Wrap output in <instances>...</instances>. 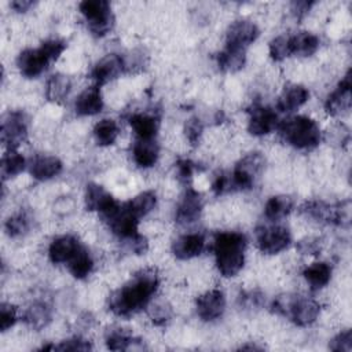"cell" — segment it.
Returning a JSON list of instances; mask_svg holds the SVG:
<instances>
[{"label": "cell", "instance_id": "obj_1", "mask_svg": "<svg viewBox=\"0 0 352 352\" xmlns=\"http://www.w3.org/2000/svg\"><path fill=\"white\" fill-rule=\"evenodd\" d=\"M158 287L154 271H142L110 297V311L118 316H129L144 308Z\"/></svg>", "mask_w": 352, "mask_h": 352}, {"label": "cell", "instance_id": "obj_2", "mask_svg": "<svg viewBox=\"0 0 352 352\" xmlns=\"http://www.w3.org/2000/svg\"><path fill=\"white\" fill-rule=\"evenodd\" d=\"M245 235L235 231L219 232L213 241L216 265L223 276H235L245 264Z\"/></svg>", "mask_w": 352, "mask_h": 352}, {"label": "cell", "instance_id": "obj_3", "mask_svg": "<svg viewBox=\"0 0 352 352\" xmlns=\"http://www.w3.org/2000/svg\"><path fill=\"white\" fill-rule=\"evenodd\" d=\"M279 133L286 143L298 150L315 148L322 139L319 125L309 117L296 116L279 124Z\"/></svg>", "mask_w": 352, "mask_h": 352}, {"label": "cell", "instance_id": "obj_4", "mask_svg": "<svg viewBox=\"0 0 352 352\" xmlns=\"http://www.w3.org/2000/svg\"><path fill=\"white\" fill-rule=\"evenodd\" d=\"M275 312L287 316L297 326H309L316 320L320 312L318 301L304 296H279L274 300Z\"/></svg>", "mask_w": 352, "mask_h": 352}, {"label": "cell", "instance_id": "obj_5", "mask_svg": "<svg viewBox=\"0 0 352 352\" xmlns=\"http://www.w3.org/2000/svg\"><path fill=\"white\" fill-rule=\"evenodd\" d=\"M80 11L88 22L89 30L95 36L106 34L113 25L110 4L104 0H84L80 3Z\"/></svg>", "mask_w": 352, "mask_h": 352}, {"label": "cell", "instance_id": "obj_6", "mask_svg": "<svg viewBox=\"0 0 352 352\" xmlns=\"http://www.w3.org/2000/svg\"><path fill=\"white\" fill-rule=\"evenodd\" d=\"M264 165V158L260 153H252L243 157L234 168L232 173H230V184L231 191H242L252 188L256 176L260 173Z\"/></svg>", "mask_w": 352, "mask_h": 352}, {"label": "cell", "instance_id": "obj_7", "mask_svg": "<svg viewBox=\"0 0 352 352\" xmlns=\"http://www.w3.org/2000/svg\"><path fill=\"white\" fill-rule=\"evenodd\" d=\"M257 246L263 253L275 254L285 250L292 242L290 231L283 226H264L256 231Z\"/></svg>", "mask_w": 352, "mask_h": 352}, {"label": "cell", "instance_id": "obj_8", "mask_svg": "<svg viewBox=\"0 0 352 352\" xmlns=\"http://www.w3.org/2000/svg\"><path fill=\"white\" fill-rule=\"evenodd\" d=\"M85 206L88 210L100 213L104 220H110L121 208L114 197L99 184H88L85 190Z\"/></svg>", "mask_w": 352, "mask_h": 352}, {"label": "cell", "instance_id": "obj_9", "mask_svg": "<svg viewBox=\"0 0 352 352\" xmlns=\"http://www.w3.org/2000/svg\"><path fill=\"white\" fill-rule=\"evenodd\" d=\"M28 121L22 111H10L1 122V140L8 150H15L26 138Z\"/></svg>", "mask_w": 352, "mask_h": 352}, {"label": "cell", "instance_id": "obj_10", "mask_svg": "<svg viewBox=\"0 0 352 352\" xmlns=\"http://www.w3.org/2000/svg\"><path fill=\"white\" fill-rule=\"evenodd\" d=\"M301 209L307 216L323 223L342 224V221L349 217L348 208H344L342 205H329L320 201L305 202Z\"/></svg>", "mask_w": 352, "mask_h": 352}, {"label": "cell", "instance_id": "obj_11", "mask_svg": "<svg viewBox=\"0 0 352 352\" xmlns=\"http://www.w3.org/2000/svg\"><path fill=\"white\" fill-rule=\"evenodd\" d=\"M51 59L41 47L23 50L16 59V65L25 77L33 78L40 76L48 66Z\"/></svg>", "mask_w": 352, "mask_h": 352}, {"label": "cell", "instance_id": "obj_12", "mask_svg": "<svg viewBox=\"0 0 352 352\" xmlns=\"http://www.w3.org/2000/svg\"><path fill=\"white\" fill-rule=\"evenodd\" d=\"M276 126H278V116L271 107L256 104L249 111L248 129L252 135L264 136L272 132Z\"/></svg>", "mask_w": 352, "mask_h": 352}, {"label": "cell", "instance_id": "obj_13", "mask_svg": "<svg viewBox=\"0 0 352 352\" xmlns=\"http://www.w3.org/2000/svg\"><path fill=\"white\" fill-rule=\"evenodd\" d=\"M226 308V298L221 290L213 289L197 298V314L205 322L220 318Z\"/></svg>", "mask_w": 352, "mask_h": 352}, {"label": "cell", "instance_id": "obj_14", "mask_svg": "<svg viewBox=\"0 0 352 352\" xmlns=\"http://www.w3.org/2000/svg\"><path fill=\"white\" fill-rule=\"evenodd\" d=\"M258 33L260 30L256 23L248 19H238L230 25L226 36V44L245 50L258 37Z\"/></svg>", "mask_w": 352, "mask_h": 352}, {"label": "cell", "instance_id": "obj_15", "mask_svg": "<svg viewBox=\"0 0 352 352\" xmlns=\"http://www.w3.org/2000/svg\"><path fill=\"white\" fill-rule=\"evenodd\" d=\"M125 69V59L122 56L117 54H109L96 62L91 72V76L95 80L96 85H100L118 77Z\"/></svg>", "mask_w": 352, "mask_h": 352}, {"label": "cell", "instance_id": "obj_16", "mask_svg": "<svg viewBox=\"0 0 352 352\" xmlns=\"http://www.w3.org/2000/svg\"><path fill=\"white\" fill-rule=\"evenodd\" d=\"M202 210V198L198 191L188 187L176 208V221L179 224H191L199 219Z\"/></svg>", "mask_w": 352, "mask_h": 352}, {"label": "cell", "instance_id": "obj_17", "mask_svg": "<svg viewBox=\"0 0 352 352\" xmlns=\"http://www.w3.org/2000/svg\"><path fill=\"white\" fill-rule=\"evenodd\" d=\"M324 107L331 116H340L351 109V72L340 81L338 87L327 96Z\"/></svg>", "mask_w": 352, "mask_h": 352}, {"label": "cell", "instance_id": "obj_18", "mask_svg": "<svg viewBox=\"0 0 352 352\" xmlns=\"http://www.w3.org/2000/svg\"><path fill=\"white\" fill-rule=\"evenodd\" d=\"M205 249V236L201 232H188L180 235L172 245L173 254L180 260L197 257Z\"/></svg>", "mask_w": 352, "mask_h": 352}, {"label": "cell", "instance_id": "obj_19", "mask_svg": "<svg viewBox=\"0 0 352 352\" xmlns=\"http://www.w3.org/2000/svg\"><path fill=\"white\" fill-rule=\"evenodd\" d=\"M80 248V242L73 235H62L51 242L48 248V256L50 260L55 264L69 263Z\"/></svg>", "mask_w": 352, "mask_h": 352}, {"label": "cell", "instance_id": "obj_20", "mask_svg": "<svg viewBox=\"0 0 352 352\" xmlns=\"http://www.w3.org/2000/svg\"><path fill=\"white\" fill-rule=\"evenodd\" d=\"M76 113L80 116H95L103 109V99L99 89V85H92L85 88L74 103Z\"/></svg>", "mask_w": 352, "mask_h": 352}, {"label": "cell", "instance_id": "obj_21", "mask_svg": "<svg viewBox=\"0 0 352 352\" xmlns=\"http://www.w3.org/2000/svg\"><path fill=\"white\" fill-rule=\"evenodd\" d=\"M29 170L34 179L48 180L60 173L62 162L54 155H36L29 164Z\"/></svg>", "mask_w": 352, "mask_h": 352}, {"label": "cell", "instance_id": "obj_22", "mask_svg": "<svg viewBox=\"0 0 352 352\" xmlns=\"http://www.w3.org/2000/svg\"><path fill=\"white\" fill-rule=\"evenodd\" d=\"M309 98V92L304 85L292 84L286 87L278 98L279 111H293L301 107Z\"/></svg>", "mask_w": 352, "mask_h": 352}, {"label": "cell", "instance_id": "obj_23", "mask_svg": "<svg viewBox=\"0 0 352 352\" xmlns=\"http://www.w3.org/2000/svg\"><path fill=\"white\" fill-rule=\"evenodd\" d=\"M133 161L140 168L153 166L160 155V147L154 139H138L132 148Z\"/></svg>", "mask_w": 352, "mask_h": 352}, {"label": "cell", "instance_id": "obj_24", "mask_svg": "<svg viewBox=\"0 0 352 352\" xmlns=\"http://www.w3.org/2000/svg\"><path fill=\"white\" fill-rule=\"evenodd\" d=\"M290 55L309 56L319 48V38L311 32H300L289 36Z\"/></svg>", "mask_w": 352, "mask_h": 352}, {"label": "cell", "instance_id": "obj_25", "mask_svg": "<svg viewBox=\"0 0 352 352\" xmlns=\"http://www.w3.org/2000/svg\"><path fill=\"white\" fill-rule=\"evenodd\" d=\"M129 125L138 139H154L158 131V118L153 114L136 113L129 117Z\"/></svg>", "mask_w": 352, "mask_h": 352}, {"label": "cell", "instance_id": "obj_26", "mask_svg": "<svg viewBox=\"0 0 352 352\" xmlns=\"http://www.w3.org/2000/svg\"><path fill=\"white\" fill-rule=\"evenodd\" d=\"M245 60H246V55L243 48H238L227 44L224 50L220 51V54L217 55V65L224 72L241 70L245 65Z\"/></svg>", "mask_w": 352, "mask_h": 352}, {"label": "cell", "instance_id": "obj_27", "mask_svg": "<svg viewBox=\"0 0 352 352\" xmlns=\"http://www.w3.org/2000/svg\"><path fill=\"white\" fill-rule=\"evenodd\" d=\"M302 276L312 289H322L330 282L331 267L324 261L312 263L304 268Z\"/></svg>", "mask_w": 352, "mask_h": 352}, {"label": "cell", "instance_id": "obj_28", "mask_svg": "<svg viewBox=\"0 0 352 352\" xmlns=\"http://www.w3.org/2000/svg\"><path fill=\"white\" fill-rule=\"evenodd\" d=\"M293 208V199L287 195L271 197L264 206V216L270 221H278L287 216Z\"/></svg>", "mask_w": 352, "mask_h": 352}, {"label": "cell", "instance_id": "obj_29", "mask_svg": "<svg viewBox=\"0 0 352 352\" xmlns=\"http://www.w3.org/2000/svg\"><path fill=\"white\" fill-rule=\"evenodd\" d=\"M157 204V197L153 191H143L138 194L135 198L124 204V208L131 212L138 219L144 217L147 213H150Z\"/></svg>", "mask_w": 352, "mask_h": 352}, {"label": "cell", "instance_id": "obj_30", "mask_svg": "<svg viewBox=\"0 0 352 352\" xmlns=\"http://www.w3.org/2000/svg\"><path fill=\"white\" fill-rule=\"evenodd\" d=\"M72 88L70 78L65 74H54L48 78L45 87V96L51 102H60L63 100Z\"/></svg>", "mask_w": 352, "mask_h": 352}, {"label": "cell", "instance_id": "obj_31", "mask_svg": "<svg viewBox=\"0 0 352 352\" xmlns=\"http://www.w3.org/2000/svg\"><path fill=\"white\" fill-rule=\"evenodd\" d=\"M67 268L70 274L77 279L88 276L94 268V260L89 252L84 246H81L78 252L73 256V258L67 263Z\"/></svg>", "mask_w": 352, "mask_h": 352}, {"label": "cell", "instance_id": "obj_32", "mask_svg": "<svg viewBox=\"0 0 352 352\" xmlns=\"http://www.w3.org/2000/svg\"><path fill=\"white\" fill-rule=\"evenodd\" d=\"M120 128L117 122L111 118H103L100 120L95 128H94V136L98 144L100 146H110L116 142L118 138Z\"/></svg>", "mask_w": 352, "mask_h": 352}, {"label": "cell", "instance_id": "obj_33", "mask_svg": "<svg viewBox=\"0 0 352 352\" xmlns=\"http://www.w3.org/2000/svg\"><path fill=\"white\" fill-rule=\"evenodd\" d=\"M25 320L33 329L45 327L51 320V309L44 302H34L26 309Z\"/></svg>", "mask_w": 352, "mask_h": 352}, {"label": "cell", "instance_id": "obj_34", "mask_svg": "<svg viewBox=\"0 0 352 352\" xmlns=\"http://www.w3.org/2000/svg\"><path fill=\"white\" fill-rule=\"evenodd\" d=\"M26 161L16 150H8L1 158V175L4 179L16 176L25 169Z\"/></svg>", "mask_w": 352, "mask_h": 352}, {"label": "cell", "instance_id": "obj_35", "mask_svg": "<svg viewBox=\"0 0 352 352\" xmlns=\"http://www.w3.org/2000/svg\"><path fill=\"white\" fill-rule=\"evenodd\" d=\"M132 342H133V337L120 329L110 330L106 336V345L111 351L128 349L132 345Z\"/></svg>", "mask_w": 352, "mask_h": 352}, {"label": "cell", "instance_id": "obj_36", "mask_svg": "<svg viewBox=\"0 0 352 352\" xmlns=\"http://www.w3.org/2000/svg\"><path fill=\"white\" fill-rule=\"evenodd\" d=\"M28 228H29V221L23 212H18V213L10 216L8 220L6 221V231L12 238L25 234L28 231Z\"/></svg>", "mask_w": 352, "mask_h": 352}, {"label": "cell", "instance_id": "obj_37", "mask_svg": "<svg viewBox=\"0 0 352 352\" xmlns=\"http://www.w3.org/2000/svg\"><path fill=\"white\" fill-rule=\"evenodd\" d=\"M270 55L274 60H283L285 58L290 56L289 36L282 34L272 38L270 43Z\"/></svg>", "mask_w": 352, "mask_h": 352}, {"label": "cell", "instance_id": "obj_38", "mask_svg": "<svg viewBox=\"0 0 352 352\" xmlns=\"http://www.w3.org/2000/svg\"><path fill=\"white\" fill-rule=\"evenodd\" d=\"M330 349L337 352H351L352 351V333L351 330H344L338 333L330 342Z\"/></svg>", "mask_w": 352, "mask_h": 352}, {"label": "cell", "instance_id": "obj_39", "mask_svg": "<svg viewBox=\"0 0 352 352\" xmlns=\"http://www.w3.org/2000/svg\"><path fill=\"white\" fill-rule=\"evenodd\" d=\"M16 322V309L11 304H1L0 307V330L6 331Z\"/></svg>", "mask_w": 352, "mask_h": 352}, {"label": "cell", "instance_id": "obj_40", "mask_svg": "<svg viewBox=\"0 0 352 352\" xmlns=\"http://www.w3.org/2000/svg\"><path fill=\"white\" fill-rule=\"evenodd\" d=\"M91 348H92V345L87 340H82L80 337H74V338L62 341L59 345L54 346V349H56V351H88Z\"/></svg>", "mask_w": 352, "mask_h": 352}, {"label": "cell", "instance_id": "obj_41", "mask_svg": "<svg viewBox=\"0 0 352 352\" xmlns=\"http://www.w3.org/2000/svg\"><path fill=\"white\" fill-rule=\"evenodd\" d=\"M202 133V122L199 118L192 117L186 124V136L190 140L191 144H195L199 140V136Z\"/></svg>", "mask_w": 352, "mask_h": 352}, {"label": "cell", "instance_id": "obj_42", "mask_svg": "<svg viewBox=\"0 0 352 352\" xmlns=\"http://www.w3.org/2000/svg\"><path fill=\"white\" fill-rule=\"evenodd\" d=\"M177 169V177L183 183H188L191 180L192 172H194V164L190 160H180L176 165Z\"/></svg>", "mask_w": 352, "mask_h": 352}, {"label": "cell", "instance_id": "obj_43", "mask_svg": "<svg viewBox=\"0 0 352 352\" xmlns=\"http://www.w3.org/2000/svg\"><path fill=\"white\" fill-rule=\"evenodd\" d=\"M212 188H213V191H214L217 195L231 191L230 176H228V175H226V173H220V175H217V176L214 177L213 183H212Z\"/></svg>", "mask_w": 352, "mask_h": 352}, {"label": "cell", "instance_id": "obj_44", "mask_svg": "<svg viewBox=\"0 0 352 352\" xmlns=\"http://www.w3.org/2000/svg\"><path fill=\"white\" fill-rule=\"evenodd\" d=\"M151 318H153L154 323L162 324V323H165L170 318V308L168 305H165V304L155 305L154 309L151 311Z\"/></svg>", "mask_w": 352, "mask_h": 352}, {"label": "cell", "instance_id": "obj_45", "mask_svg": "<svg viewBox=\"0 0 352 352\" xmlns=\"http://www.w3.org/2000/svg\"><path fill=\"white\" fill-rule=\"evenodd\" d=\"M298 250H300L301 253H304V254H318V252L320 250V246H319L318 239L308 238V239L300 241V243H298Z\"/></svg>", "mask_w": 352, "mask_h": 352}, {"label": "cell", "instance_id": "obj_46", "mask_svg": "<svg viewBox=\"0 0 352 352\" xmlns=\"http://www.w3.org/2000/svg\"><path fill=\"white\" fill-rule=\"evenodd\" d=\"M311 4H312V3H308V1H297V3H293L292 7H293L294 14H296L297 16H301L302 14H305V12L309 10Z\"/></svg>", "mask_w": 352, "mask_h": 352}, {"label": "cell", "instance_id": "obj_47", "mask_svg": "<svg viewBox=\"0 0 352 352\" xmlns=\"http://www.w3.org/2000/svg\"><path fill=\"white\" fill-rule=\"evenodd\" d=\"M32 4H33V3H32V1H28V0H15V1L11 3V7H12L15 11L22 12V11H26L28 8H30Z\"/></svg>", "mask_w": 352, "mask_h": 352}, {"label": "cell", "instance_id": "obj_48", "mask_svg": "<svg viewBox=\"0 0 352 352\" xmlns=\"http://www.w3.org/2000/svg\"><path fill=\"white\" fill-rule=\"evenodd\" d=\"M242 349H260V348L256 345H243Z\"/></svg>", "mask_w": 352, "mask_h": 352}]
</instances>
